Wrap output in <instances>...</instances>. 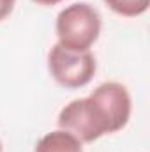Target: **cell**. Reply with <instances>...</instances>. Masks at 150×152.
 Here are the masks:
<instances>
[{"label": "cell", "instance_id": "obj_1", "mask_svg": "<svg viewBox=\"0 0 150 152\" xmlns=\"http://www.w3.org/2000/svg\"><path fill=\"white\" fill-rule=\"evenodd\" d=\"M133 99L125 85L104 81L90 96L69 101L58 113L60 129L74 134L81 143H92L99 138L118 133L131 118Z\"/></svg>", "mask_w": 150, "mask_h": 152}, {"label": "cell", "instance_id": "obj_2", "mask_svg": "<svg viewBox=\"0 0 150 152\" xmlns=\"http://www.w3.org/2000/svg\"><path fill=\"white\" fill-rule=\"evenodd\" d=\"M101 16L94 5L74 2L57 14V42L73 51H90L101 36Z\"/></svg>", "mask_w": 150, "mask_h": 152}, {"label": "cell", "instance_id": "obj_6", "mask_svg": "<svg viewBox=\"0 0 150 152\" xmlns=\"http://www.w3.org/2000/svg\"><path fill=\"white\" fill-rule=\"evenodd\" d=\"M14 4H16V0H0V21L7 20L11 16Z\"/></svg>", "mask_w": 150, "mask_h": 152}, {"label": "cell", "instance_id": "obj_8", "mask_svg": "<svg viewBox=\"0 0 150 152\" xmlns=\"http://www.w3.org/2000/svg\"><path fill=\"white\" fill-rule=\"evenodd\" d=\"M0 152H2V142H0Z\"/></svg>", "mask_w": 150, "mask_h": 152}, {"label": "cell", "instance_id": "obj_5", "mask_svg": "<svg viewBox=\"0 0 150 152\" xmlns=\"http://www.w3.org/2000/svg\"><path fill=\"white\" fill-rule=\"evenodd\" d=\"M115 14L124 18H136L149 11L150 0H103Z\"/></svg>", "mask_w": 150, "mask_h": 152}, {"label": "cell", "instance_id": "obj_7", "mask_svg": "<svg viewBox=\"0 0 150 152\" xmlns=\"http://www.w3.org/2000/svg\"><path fill=\"white\" fill-rule=\"evenodd\" d=\"M34 4H37V5H42V7H51V5H58V4H62L64 0H32Z\"/></svg>", "mask_w": 150, "mask_h": 152}, {"label": "cell", "instance_id": "obj_4", "mask_svg": "<svg viewBox=\"0 0 150 152\" xmlns=\"http://www.w3.org/2000/svg\"><path fill=\"white\" fill-rule=\"evenodd\" d=\"M34 152H83V143L64 129H55L39 138Z\"/></svg>", "mask_w": 150, "mask_h": 152}, {"label": "cell", "instance_id": "obj_3", "mask_svg": "<svg viewBox=\"0 0 150 152\" xmlns=\"http://www.w3.org/2000/svg\"><path fill=\"white\" fill-rule=\"evenodd\" d=\"M48 71L64 88H83L92 81L97 62L92 51H73L55 42L48 51Z\"/></svg>", "mask_w": 150, "mask_h": 152}]
</instances>
